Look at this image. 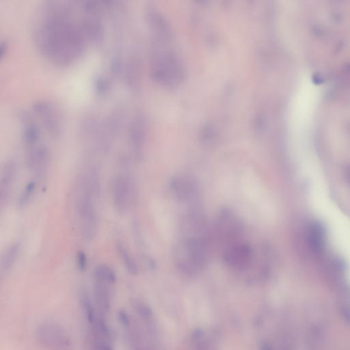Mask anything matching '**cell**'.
<instances>
[{"mask_svg":"<svg viewBox=\"0 0 350 350\" xmlns=\"http://www.w3.org/2000/svg\"><path fill=\"white\" fill-rule=\"evenodd\" d=\"M222 258L227 265L237 271L250 269L258 258L253 247L243 239L222 249Z\"/></svg>","mask_w":350,"mask_h":350,"instance_id":"cell-8","label":"cell"},{"mask_svg":"<svg viewBox=\"0 0 350 350\" xmlns=\"http://www.w3.org/2000/svg\"><path fill=\"white\" fill-rule=\"evenodd\" d=\"M209 243L210 237L178 235L173 250L178 269L187 275L200 271L208 260Z\"/></svg>","mask_w":350,"mask_h":350,"instance_id":"cell-3","label":"cell"},{"mask_svg":"<svg viewBox=\"0 0 350 350\" xmlns=\"http://www.w3.org/2000/svg\"><path fill=\"white\" fill-rule=\"evenodd\" d=\"M116 275L113 269L105 265L96 266L93 271V302L105 317L111 311Z\"/></svg>","mask_w":350,"mask_h":350,"instance_id":"cell-4","label":"cell"},{"mask_svg":"<svg viewBox=\"0 0 350 350\" xmlns=\"http://www.w3.org/2000/svg\"><path fill=\"white\" fill-rule=\"evenodd\" d=\"M70 2L50 1L42 7L33 39L39 52L53 64L69 66L78 60L90 44L82 16L75 19Z\"/></svg>","mask_w":350,"mask_h":350,"instance_id":"cell-1","label":"cell"},{"mask_svg":"<svg viewBox=\"0 0 350 350\" xmlns=\"http://www.w3.org/2000/svg\"><path fill=\"white\" fill-rule=\"evenodd\" d=\"M20 251L18 243L11 244L4 252L1 260V274L6 273L14 265Z\"/></svg>","mask_w":350,"mask_h":350,"instance_id":"cell-15","label":"cell"},{"mask_svg":"<svg viewBox=\"0 0 350 350\" xmlns=\"http://www.w3.org/2000/svg\"><path fill=\"white\" fill-rule=\"evenodd\" d=\"M214 227L215 237L222 249L243 239V221L230 208L224 207L220 209L217 213Z\"/></svg>","mask_w":350,"mask_h":350,"instance_id":"cell-5","label":"cell"},{"mask_svg":"<svg viewBox=\"0 0 350 350\" xmlns=\"http://www.w3.org/2000/svg\"><path fill=\"white\" fill-rule=\"evenodd\" d=\"M325 232L321 225L313 223L308 226L307 241L310 248L314 253H320L324 249Z\"/></svg>","mask_w":350,"mask_h":350,"instance_id":"cell-13","label":"cell"},{"mask_svg":"<svg viewBox=\"0 0 350 350\" xmlns=\"http://www.w3.org/2000/svg\"><path fill=\"white\" fill-rule=\"evenodd\" d=\"M112 201L118 213L124 215L135 203L137 196L135 182L131 176L120 174L112 183Z\"/></svg>","mask_w":350,"mask_h":350,"instance_id":"cell-7","label":"cell"},{"mask_svg":"<svg viewBox=\"0 0 350 350\" xmlns=\"http://www.w3.org/2000/svg\"><path fill=\"white\" fill-rule=\"evenodd\" d=\"M33 112L53 138H58L63 130V120L53 104L40 100L33 104Z\"/></svg>","mask_w":350,"mask_h":350,"instance_id":"cell-10","label":"cell"},{"mask_svg":"<svg viewBox=\"0 0 350 350\" xmlns=\"http://www.w3.org/2000/svg\"><path fill=\"white\" fill-rule=\"evenodd\" d=\"M87 256L83 250H79L76 254V265L79 271L83 272L87 268Z\"/></svg>","mask_w":350,"mask_h":350,"instance_id":"cell-17","label":"cell"},{"mask_svg":"<svg viewBox=\"0 0 350 350\" xmlns=\"http://www.w3.org/2000/svg\"><path fill=\"white\" fill-rule=\"evenodd\" d=\"M36 338L48 350H73V342L69 333L57 323L47 321L36 328Z\"/></svg>","mask_w":350,"mask_h":350,"instance_id":"cell-6","label":"cell"},{"mask_svg":"<svg viewBox=\"0 0 350 350\" xmlns=\"http://www.w3.org/2000/svg\"><path fill=\"white\" fill-rule=\"evenodd\" d=\"M27 165L34 175L42 178L44 176L49 161V151L44 144H38L27 148Z\"/></svg>","mask_w":350,"mask_h":350,"instance_id":"cell-11","label":"cell"},{"mask_svg":"<svg viewBox=\"0 0 350 350\" xmlns=\"http://www.w3.org/2000/svg\"><path fill=\"white\" fill-rule=\"evenodd\" d=\"M169 188L173 197L178 202L197 208L200 200V188L198 182L188 175H177L169 182Z\"/></svg>","mask_w":350,"mask_h":350,"instance_id":"cell-9","label":"cell"},{"mask_svg":"<svg viewBox=\"0 0 350 350\" xmlns=\"http://www.w3.org/2000/svg\"><path fill=\"white\" fill-rule=\"evenodd\" d=\"M36 188V183L35 180H31L25 185L18 198L19 206L23 207L29 203L35 193Z\"/></svg>","mask_w":350,"mask_h":350,"instance_id":"cell-16","label":"cell"},{"mask_svg":"<svg viewBox=\"0 0 350 350\" xmlns=\"http://www.w3.org/2000/svg\"><path fill=\"white\" fill-rule=\"evenodd\" d=\"M116 247L117 253L127 272L132 275H137L138 272L137 265L128 248L120 241L116 242Z\"/></svg>","mask_w":350,"mask_h":350,"instance_id":"cell-14","label":"cell"},{"mask_svg":"<svg viewBox=\"0 0 350 350\" xmlns=\"http://www.w3.org/2000/svg\"><path fill=\"white\" fill-rule=\"evenodd\" d=\"M16 166L14 160L6 161L0 176V204L3 208L9 201L16 175Z\"/></svg>","mask_w":350,"mask_h":350,"instance_id":"cell-12","label":"cell"},{"mask_svg":"<svg viewBox=\"0 0 350 350\" xmlns=\"http://www.w3.org/2000/svg\"><path fill=\"white\" fill-rule=\"evenodd\" d=\"M100 189V176L98 167L95 165L88 166L79 176L75 199L79 231L86 241H92L97 234L96 201Z\"/></svg>","mask_w":350,"mask_h":350,"instance_id":"cell-2","label":"cell"}]
</instances>
